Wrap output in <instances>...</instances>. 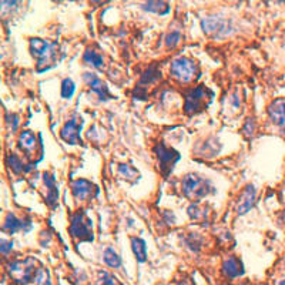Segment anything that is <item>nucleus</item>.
<instances>
[{"instance_id":"1","label":"nucleus","mask_w":285,"mask_h":285,"mask_svg":"<svg viewBox=\"0 0 285 285\" xmlns=\"http://www.w3.org/2000/svg\"><path fill=\"white\" fill-rule=\"evenodd\" d=\"M56 43H49L39 37H34L30 40V52H31V56L37 60L39 73L49 70L56 64Z\"/></svg>"},{"instance_id":"2","label":"nucleus","mask_w":285,"mask_h":285,"mask_svg":"<svg viewBox=\"0 0 285 285\" xmlns=\"http://www.w3.org/2000/svg\"><path fill=\"white\" fill-rule=\"evenodd\" d=\"M40 268L42 267L37 268V261L34 258H26V259H17L12 262L7 267V271L14 283L20 285H28L36 281V277Z\"/></svg>"},{"instance_id":"3","label":"nucleus","mask_w":285,"mask_h":285,"mask_svg":"<svg viewBox=\"0 0 285 285\" xmlns=\"http://www.w3.org/2000/svg\"><path fill=\"white\" fill-rule=\"evenodd\" d=\"M181 190L188 200L199 201L211 193V184L208 180L200 177L197 174H187L181 181Z\"/></svg>"},{"instance_id":"4","label":"nucleus","mask_w":285,"mask_h":285,"mask_svg":"<svg viewBox=\"0 0 285 285\" xmlns=\"http://www.w3.org/2000/svg\"><path fill=\"white\" fill-rule=\"evenodd\" d=\"M170 73L171 76L174 79H177L178 82L188 83V82L194 80V77L197 76L199 67H197L194 60H191L188 57H180L171 63Z\"/></svg>"},{"instance_id":"5","label":"nucleus","mask_w":285,"mask_h":285,"mask_svg":"<svg viewBox=\"0 0 285 285\" xmlns=\"http://www.w3.org/2000/svg\"><path fill=\"white\" fill-rule=\"evenodd\" d=\"M70 234L71 237H74L80 241L90 242L94 240V235L91 231V223L86 218L83 211H77L74 215H71Z\"/></svg>"},{"instance_id":"6","label":"nucleus","mask_w":285,"mask_h":285,"mask_svg":"<svg viewBox=\"0 0 285 285\" xmlns=\"http://www.w3.org/2000/svg\"><path fill=\"white\" fill-rule=\"evenodd\" d=\"M207 94H211L205 87L199 86L196 88H191L190 91L185 93V103H184V110L187 114H196L201 112L207 103H205V97Z\"/></svg>"},{"instance_id":"7","label":"nucleus","mask_w":285,"mask_h":285,"mask_svg":"<svg viewBox=\"0 0 285 285\" xmlns=\"http://www.w3.org/2000/svg\"><path fill=\"white\" fill-rule=\"evenodd\" d=\"M154 151H156L158 163H160V170L164 174V177H169V174L172 171L175 163L181 158V156L175 150L166 147L163 142L157 144Z\"/></svg>"},{"instance_id":"8","label":"nucleus","mask_w":285,"mask_h":285,"mask_svg":"<svg viewBox=\"0 0 285 285\" xmlns=\"http://www.w3.org/2000/svg\"><path fill=\"white\" fill-rule=\"evenodd\" d=\"M83 80L86 82V85L91 88V91H94L99 96V99L101 101H107V100L113 99L112 93L109 91L107 85L100 77H97L94 73H85L83 74Z\"/></svg>"},{"instance_id":"9","label":"nucleus","mask_w":285,"mask_h":285,"mask_svg":"<svg viewBox=\"0 0 285 285\" xmlns=\"http://www.w3.org/2000/svg\"><path fill=\"white\" fill-rule=\"evenodd\" d=\"M82 121L79 123V118H71L69 120L61 130H60V137L69 144H80L82 142Z\"/></svg>"},{"instance_id":"10","label":"nucleus","mask_w":285,"mask_h":285,"mask_svg":"<svg viewBox=\"0 0 285 285\" xmlns=\"http://www.w3.org/2000/svg\"><path fill=\"white\" fill-rule=\"evenodd\" d=\"M71 193L77 201H85L91 199L94 196L93 193H97V188L85 178H79L71 183Z\"/></svg>"},{"instance_id":"11","label":"nucleus","mask_w":285,"mask_h":285,"mask_svg":"<svg viewBox=\"0 0 285 285\" xmlns=\"http://www.w3.org/2000/svg\"><path fill=\"white\" fill-rule=\"evenodd\" d=\"M201 28L204 30V33H207L210 36H223V34L228 33L227 23L220 17H205V19H202L201 20Z\"/></svg>"},{"instance_id":"12","label":"nucleus","mask_w":285,"mask_h":285,"mask_svg":"<svg viewBox=\"0 0 285 285\" xmlns=\"http://www.w3.org/2000/svg\"><path fill=\"white\" fill-rule=\"evenodd\" d=\"M30 228H31V223H30L28 220H20V218H17L14 214L9 213L6 215V218H4V223H3L1 229H3L4 232L13 234V232H17V231H25V232H28V231H30Z\"/></svg>"},{"instance_id":"13","label":"nucleus","mask_w":285,"mask_h":285,"mask_svg":"<svg viewBox=\"0 0 285 285\" xmlns=\"http://www.w3.org/2000/svg\"><path fill=\"white\" fill-rule=\"evenodd\" d=\"M271 121L280 128L285 130V99L275 100L268 107Z\"/></svg>"},{"instance_id":"14","label":"nucleus","mask_w":285,"mask_h":285,"mask_svg":"<svg viewBox=\"0 0 285 285\" xmlns=\"http://www.w3.org/2000/svg\"><path fill=\"white\" fill-rule=\"evenodd\" d=\"M254 202H256V188L253 185H247L238 199V205H237L238 214L248 213L254 207Z\"/></svg>"},{"instance_id":"15","label":"nucleus","mask_w":285,"mask_h":285,"mask_svg":"<svg viewBox=\"0 0 285 285\" xmlns=\"http://www.w3.org/2000/svg\"><path fill=\"white\" fill-rule=\"evenodd\" d=\"M223 272L228 278H237L244 274L242 262L237 256H228L223 262Z\"/></svg>"},{"instance_id":"16","label":"nucleus","mask_w":285,"mask_h":285,"mask_svg":"<svg viewBox=\"0 0 285 285\" xmlns=\"http://www.w3.org/2000/svg\"><path fill=\"white\" fill-rule=\"evenodd\" d=\"M36 144H37V140H36V134L30 130H25L20 133L19 136V147L26 151L28 154L33 153L36 150Z\"/></svg>"},{"instance_id":"17","label":"nucleus","mask_w":285,"mask_h":285,"mask_svg":"<svg viewBox=\"0 0 285 285\" xmlns=\"http://www.w3.org/2000/svg\"><path fill=\"white\" fill-rule=\"evenodd\" d=\"M44 184L47 187V197H46V201L50 207H55L57 202V199H58V190L56 187V181L55 178L49 174V172H44Z\"/></svg>"},{"instance_id":"18","label":"nucleus","mask_w":285,"mask_h":285,"mask_svg":"<svg viewBox=\"0 0 285 285\" xmlns=\"http://www.w3.org/2000/svg\"><path fill=\"white\" fill-rule=\"evenodd\" d=\"M158 79H161V71L157 69L156 64H153V66H151V67H148V70L145 71V73L142 76L140 83H139V86H137V88H139V90H142V96H145V93H144V87H145V85L156 83ZM137 88H136V90H137Z\"/></svg>"},{"instance_id":"19","label":"nucleus","mask_w":285,"mask_h":285,"mask_svg":"<svg viewBox=\"0 0 285 285\" xmlns=\"http://www.w3.org/2000/svg\"><path fill=\"white\" fill-rule=\"evenodd\" d=\"M131 248H133V253H134L139 262H144L147 259V245H145L144 240L139 238V237H133L131 238Z\"/></svg>"},{"instance_id":"20","label":"nucleus","mask_w":285,"mask_h":285,"mask_svg":"<svg viewBox=\"0 0 285 285\" xmlns=\"http://www.w3.org/2000/svg\"><path fill=\"white\" fill-rule=\"evenodd\" d=\"M142 9L157 14H167L170 12V6L166 1H147L142 4Z\"/></svg>"},{"instance_id":"21","label":"nucleus","mask_w":285,"mask_h":285,"mask_svg":"<svg viewBox=\"0 0 285 285\" xmlns=\"http://www.w3.org/2000/svg\"><path fill=\"white\" fill-rule=\"evenodd\" d=\"M103 259L104 262L110 267V268H120L121 267V258L118 254L114 251L113 248H107L103 254Z\"/></svg>"},{"instance_id":"22","label":"nucleus","mask_w":285,"mask_h":285,"mask_svg":"<svg viewBox=\"0 0 285 285\" xmlns=\"http://www.w3.org/2000/svg\"><path fill=\"white\" fill-rule=\"evenodd\" d=\"M83 60H85L87 64L96 67V69H101L103 67V57L100 56L99 53H96L94 50H86L85 56H83Z\"/></svg>"},{"instance_id":"23","label":"nucleus","mask_w":285,"mask_h":285,"mask_svg":"<svg viewBox=\"0 0 285 285\" xmlns=\"http://www.w3.org/2000/svg\"><path fill=\"white\" fill-rule=\"evenodd\" d=\"M118 174L126 178V180H130V181H134L136 178H139V171L136 169H133L131 166L128 164H120L118 166Z\"/></svg>"},{"instance_id":"24","label":"nucleus","mask_w":285,"mask_h":285,"mask_svg":"<svg viewBox=\"0 0 285 285\" xmlns=\"http://www.w3.org/2000/svg\"><path fill=\"white\" fill-rule=\"evenodd\" d=\"M74 91H76V85L73 83V80L71 79H64L63 82H61V97L66 100H69L73 97V94H74Z\"/></svg>"},{"instance_id":"25","label":"nucleus","mask_w":285,"mask_h":285,"mask_svg":"<svg viewBox=\"0 0 285 285\" xmlns=\"http://www.w3.org/2000/svg\"><path fill=\"white\" fill-rule=\"evenodd\" d=\"M9 164H10V169H12L16 174H20V172H23V171L28 170V169L25 167V164L22 163V160L16 156V154L9 156Z\"/></svg>"},{"instance_id":"26","label":"nucleus","mask_w":285,"mask_h":285,"mask_svg":"<svg viewBox=\"0 0 285 285\" xmlns=\"http://www.w3.org/2000/svg\"><path fill=\"white\" fill-rule=\"evenodd\" d=\"M180 40H181V31L180 30H172L166 37V44H167V47L172 49L180 43Z\"/></svg>"},{"instance_id":"27","label":"nucleus","mask_w":285,"mask_h":285,"mask_svg":"<svg viewBox=\"0 0 285 285\" xmlns=\"http://www.w3.org/2000/svg\"><path fill=\"white\" fill-rule=\"evenodd\" d=\"M188 214H190L191 218L200 220L201 217H205V210L200 208L199 204H193V205H190V208H188Z\"/></svg>"},{"instance_id":"28","label":"nucleus","mask_w":285,"mask_h":285,"mask_svg":"<svg viewBox=\"0 0 285 285\" xmlns=\"http://www.w3.org/2000/svg\"><path fill=\"white\" fill-rule=\"evenodd\" d=\"M34 283H36V285H52V281H50V278H49L47 271L44 270V268H40Z\"/></svg>"},{"instance_id":"29","label":"nucleus","mask_w":285,"mask_h":285,"mask_svg":"<svg viewBox=\"0 0 285 285\" xmlns=\"http://www.w3.org/2000/svg\"><path fill=\"white\" fill-rule=\"evenodd\" d=\"M99 281L101 283V285H117L115 284V280H114L110 274H107V272H100Z\"/></svg>"},{"instance_id":"30","label":"nucleus","mask_w":285,"mask_h":285,"mask_svg":"<svg viewBox=\"0 0 285 285\" xmlns=\"http://www.w3.org/2000/svg\"><path fill=\"white\" fill-rule=\"evenodd\" d=\"M0 250H1V254L3 256H7L9 254V251H12V248H13V242L12 241H6V240H1L0 241Z\"/></svg>"},{"instance_id":"31","label":"nucleus","mask_w":285,"mask_h":285,"mask_svg":"<svg viewBox=\"0 0 285 285\" xmlns=\"http://www.w3.org/2000/svg\"><path fill=\"white\" fill-rule=\"evenodd\" d=\"M178 285H191V283H190L188 280H181V281L178 283Z\"/></svg>"},{"instance_id":"32","label":"nucleus","mask_w":285,"mask_h":285,"mask_svg":"<svg viewBox=\"0 0 285 285\" xmlns=\"http://www.w3.org/2000/svg\"><path fill=\"white\" fill-rule=\"evenodd\" d=\"M278 285H285V280H283V281H281Z\"/></svg>"}]
</instances>
